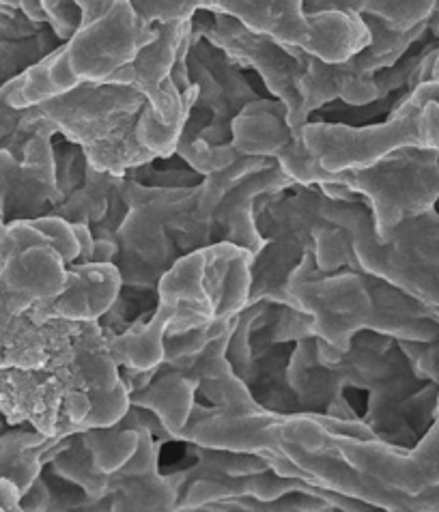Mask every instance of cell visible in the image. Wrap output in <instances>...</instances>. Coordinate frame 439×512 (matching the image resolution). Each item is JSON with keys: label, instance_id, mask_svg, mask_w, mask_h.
<instances>
[{"label": "cell", "instance_id": "cell-1", "mask_svg": "<svg viewBox=\"0 0 439 512\" xmlns=\"http://www.w3.org/2000/svg\"><path fill=\"white\" fill-rule=\"evenodd\" d=\"M254 256L233 244L181 254L160 278L158 306L123 332H106L112 358L127 371H153L164 362V340L196 327L231 325L250 306Z\"/></svg>", "mask_w": 439, "mask_h": 512}, {"label": "cell", "instance_id": "cell-31", "mask_svg": "<svg viewBox=\"0 0 439 512\" xmlns=\"http://www.w3.org/2000/svg\"><path fill=\"white\" fill-rule=\"evenodd\" d=\"M396 343L420 379L439 383V338L429 343H418V340H396Z\"/></svg>", "mask_w": 439, "mask_h": 512}, {"label": "cell", "instance_id": "cell-26", "mask_svg": "<svg viewBox=\"0 0 439 512\" xmlns=\"http://www.w3.org/2000/svg\"><path fill=\"white\" fill-rule=\"evenodd\" d=\"M384 244L422 263L439 265V211L433 207L394 226Z\"/></svg>", "mask_w": 439, "mask_h": 512}, {"label": "cell", "instance_id": "cell-34", "mask_svg": "<svg viewBox=\"0 0 439 512\" xmlns=\"http://www.w3.org/2000/svg\"><path fill=\"white\" fill-rule=\"evenodd\" d=\"M50 502H52V489H50V482L46 478V474H41L31 489H28L22 500H20V506L22 510L26 512H44V510H50Z\"/></svg>", "mask_w": 439, "mask_h": 512}, {"label": "cell", "instance_id": "cell-18", "mask_svg": "<svg viewBox=\"0 0 439 512\" xmlns=\"http://www.w3.org/2000/svg\"><path fill=\"white\" fill-rule=\"evenodd\" d=\"M123 291V278L115 261H87L67 265V284L61 295L50 302H39L26 315L35 323L50 319L99 321L117 304Z\"/></svg>", "mask_w": 439, "mask_h": 512}, {"label": "cell", "instance_id": "cell-13", "mask_svg": "<svg viewBox=\"0 0 439 512\" xmlns=\"http://www.w3.org/2000/svg\"><path fill=\"white\" fill-rule=\"evenodd\" d=\"M321 213L325 222L343 226L349 233L358 269L412 295L414 300L427 306L439 321V265L422 263L414 256H407L394 250L390 244L379 241L375 235L371 207L362 198L334 201V198L325 196Z\"/></svg>", "mask_w": 439, "mask_h": 512}, {"label": "cell", "instance_id": "cell-2", "mask_svg": "<svg viewBox=\"0 0 439 512\" xmlns=\"http://www.w3.org/2000/svg\"><path fill=\"white\" fill-rule=\"evenodd\" d=\"M287 300L308 315L310 334L341 353L366 330L418 343L439 338V321L412 295L362 269L343 267L323 274L315 265L313 248L289 274Z\"/></svg>", "mask_w": 439, "mask_h": 512}, {"label": "cell", "instance_id": "cell-11", "mask_svg": "<svg viewBox=\"0 0 439 512\" xmlns=\"http://www.w3.org/2000/svg\"><path fill=\"white\" fill-rule=\"evenodd\" d=\"M192 33L209 39L242 67L257 74L269 97L287 106V121L295 136L302 138L310 121L302 110V78L308 52L280 44L274 37L252 31L246 24L222 13L198 11L192 18Z\"/></svg>", "mask_w": 439, "mask_h": 512}, {"label": "cell", "instance_id": "cell-25", "mask_svg": "<svg viewBox=\"0 0 439 512\" xmlns=\"http://www.w3.org/2000/svg\"><path fill=\"white\" fill-rule=\"evenodd\" d=\"M119 177L121 175L104 173V170H97L89 164L87 177H84L82 186L76 192L69 194L65 201L54 205L50 209V216L65 218L67 222H74V224H87L93 229L95 224H99L106 218L112 194L117 190Z\"/></svg>", "mask_w": 439, "mask_h": 512}, {"label": "cell", "instance_id": "cell-28", "mask_svg": "<svg viewBox=\"0 0 439 512\" xmlns=\"http://www.w3.org/2000/svg\"><path fill=\"white\" fill-rule=\"evenodd\" d=\"M203 510L209 512H321V510H334L328 502L321 500L319 495L310 493H291L280 497L276 502H261L254 497H235V500H224L216 504H207Z\"/></svg>", "mask_w": 439, "mask_h": 512}, {"label": "cell", "instance_id": "cell-16", "mask_svg": "<svg viewBox=\"0 0 439 512\" xmlns=\"http://www.w3.org/2000/svg\"><path fill=\"white\" fill-rule=\"evenodd\" d=\"M59 203L61 194L50 136L35 134L26 142L20 160L11 151L0 149V216L5 222L48 216Z\"/></svg>", "mask_w": 439, "mask_h": 512}, {"label": "cell", "instance_id": "cell-9", "mask_svg": "<svg viewBox=\"0 0 439 512\" xmlns=\"http://www.w3.org/2000/svg\"><path fill=\"white\" fill-rule=\"evenodd\" d=\"M362 20L371 31V44L351 54L349 59L328 63L313 54L306 56L302 110L308 119L313 112L330 106L336 99L351 108L377 104L379 93L375 76L429 35V22H422L409 31H396L375 16H362Z\"/></svg>", "mask_w": 439, "mask_h": 512}, {"label": "cell", "instance_id": "cell-3", "mask_svg": "<svg viewBox=\"0 0 439 512\" xmlns=\"http://www.w3.org/2000/svg\"><path fill=\"white\" fill-rule=\"evenodd\" d=\"M82 18L76 33L22 76L9 82V102L28 108L84 82H106L155 37L130 0H76Z\"/></svg>", "mask_w": 439, "mask_h": 512}, {"label": "cell", "instance_id": "cell-6", "mask_svg": "<svg viewBox=\"0 0 439 512\" xmlns=\"http://www.w3.org/2000/svg\"><path fill=\"white\" fill-rule=\"evenodd\" d=\"M190 35L192 20L155 22V37L138 50L130 63L106 80L130 84L145 97L136 127L138 140L162 160L175 155L181 130L194 104L181 95L173 80V65Z\"/></svg>", "mask_w": 439, "mask_h": 512}, {"label": "cell", "instance_id": "cell-8", "mask_svg": "<svg viewBox=\"0 0 439 512\" xmlns=\"http://www.w3.org/2000/svg\"><path fill=\"white\" fill-rule=\"evenodd\" d=\"M341 186L356 192L371 207L375 235L386 241L394 226L429 211L439 201V151L403 147L384 158L336 173Z\"/></svg>", "mask_w": 439, "mask_h": 512}, {"label": "cell", "instance_id": "cell-20", "mask_svg": "<svg viewBox=\"0 0 439 512\" xmlns=\"http://www.w3.org/2000/svg\"><path fill=\"white\" fill-rule=\"evenodd\" d=\"M63 44L46 22H35L18 5L0 3V87L22 76Z\"/></svg>", "mask_w": 439, "mask_h": 512}, {"label": "cell", "instance_id": "cell-33", "mask_svg": "<svg viewBox=\"0 0 439 512\" xmlns=\"http://www.w3.org/2000/svg\"><path fill=\"white\" fill-rule=\"evenodd\" d=\"M22 112L24 108H16L9 102V82H7L5 87H0V149H7V151L13 149Z\"/></svg>", "mask_w": 439, "mask_h": 512}, {"label": "cell", "instance_id": "cell-38", "mask_svg": "<svg viewBox=\"0 0 439 512\" xmlns=\"http://www.w3.org/2000/svg\"><path fill=\"white\" fill-rule=\"evenodd\" d=\"M0 3H5V5H18V0H0ZM20 7V5H18Z\"/></svg>", "mask_w": 439, "mask_h": 512}, {"label": "cell", "instance_id": "cell-17", "mask_svg": "<svg viewBox=\"0 0 439 512\" xmlns=\"http://www.w3.org/2000/svg\"><path fill=\"white\" fill-rule=\"evenodd\" d=\"M291 493H310L319 495L321 500L328 502L334 510L343 512H358V510H375L360 500L328 491L310 482L293 476H280L274 469H265L259 474L248 476H205L188 482L186 487L179 491V500L175 510L179 512H192L203 510L207 504H216L224 500H235V497H254L261 502H276L280 497Z\"/></svg>", "mask_w": 439, "mask_h": 512}, {"label": "cell", "instance_id": "cell-5", "mask_svg": "<svg viewBox=\"0 0 439 512\" xmlns=\"http://www.w3.org/2000/svg\"><path fill=\"white\" fill-rule=\"evenodd\" d=\"M229 54L209 39L194 35L188 44V74L196 99L183 125L175 155L198 175H211L242 158L233 147V121L248 104L265 97L252 87Z\"/></svg>", "mask_w": 439, "mask_h": 512}, {"label": "cell", "instance_id": "cell-14", "mask_svg": "<svg viewBox=\"0 0 439 512\" xmlns=\"http://www.w3.org/2000/svg\"><path fill=\"white\" fill-rule=\"evenodd\" d=\"M233 147L242 155L274 160L295 186L334 183L336 173L325 170L295 136L287 121V106L276 97L248 104L233 121Z\"/></svg>", "mask_w": 439, "mask_h": 512}, {"label": "cell", "instance_id": "cell-10", "mask_svg": "<svg viewBox=\"0 0 439 512\" xmlns=\"http://www.w3.org/2000/svg\"><path fill=\"white\" fill-rule=\"evenodd\" d=\"M293 194H276L274 201L257 213V226L267 239L265 248L252 265L250 304L272 302L289 306L287 280L313 248V233L323 220L325 194L319 186H293Z\"/></svg>", "mask_w": 439, "mask_h": 512}, {"label": "cell", "instance_id": "cell-22", "mask_svg": "<svg viewBox=\"0 0 439 512\" xmlns=\"http://www.w3.org/2000/svg\"><path fill=\"white\" fill-rule=\"evenodd\" d=\"M0 278L35 304L50 302L65 289L67 263L52 246H33L9 256L0 265Z\"/></svg>", "mask_w": 439, "mask_h": 512}, {"label": "cell", "instance_id": "cell-24", "mask_svg": "<svg viewBox=\"0 0 439 512\" xmlns=\"http://www.w3.org/2000/svg\"><path fill=\"white\" fill-rule=\"evenodd\" d=\"M306 13L343 11L358 16H375L396 31H409L429 22L437 0H302Z\"/></svg>", "mask_w": 439, "mask_h": 512}, {"label": "cell", "instance_id": "cell-27", "mask_svg": "<svg viewBox=\"0 0 439 512\" xmlns=\"http://www.w3.org/2000/svg\"><path fill=\"white\" fill-rule=\"evenodd\" d=\"M313 256H315L317 269L323 274L338 272V269L343 267L358 269V261L351 248L349 233L343 229V226H334L330 222H325L315 229Z\"/></svg>", "mask_w": 439, "mask_h": 512}, {"label": "cell", "instance_id": "cell-32", "mask_svg": "<svg viewBox=\"0 0 439 512\" xmlns=\"http://www.w3.org/2000/svg\"><path fill=\"white\" fill-rule=\"evenodd\" d=\"M35 302L31 297H26L18 291L9 289L5 280L0 278V349L5 347L9 334L16 327L18 319L28 312V308H33Z\"/></svg>", "mask_w": 439, "mask_h": 512}, {"label": "cell", "instance_id": "cell-4", "mask_svg": "<svg viewBox=\"0 0 439 512\" xmlns=\"http://www.w3.org/2000/svg\"><path fill=\"white\" fill-rule=\"evenodd\" d=\"M145 22L192 20L209 11L231 16L248 28L297 46L328 63L349 59L371 44V31L358 13H306L302 0H130Z\"/></svg>", "mask_w": 439, "mask_h": 512}, {"label": "cell", "instance_id": "cell-12", "mask_svg": "<svg viewBox=\"0 0 439 512\" xmlns=\"http://www.w3.org/2000/svg\"><path fill=\"white\" fill-rule=\"evenodd\" d=\"M175 190L145 186L127 173L121 175L119 192L127 203V213L117 231L115 265L121 272L123 289H155L181 256L166 226V211Z\"/></svg>", "mask_w": 439, "mask_h": 512}, {"label": "cell", "instance_id": "cell-7", "mask_svg": "<svg viewBox=\"0 0 439 512\" xmlns=\"http://www.w3.org/2000/svg\"><path fill=\"white\" fill-rule=\"evenodd\" d=\"M143 106L145 97L130 84L84 82L63 95L24 108L11 153L20 160L26 142L35 134L61 136L89 153L125 119L138 115Z\"/></svg>", "mask_w": 439, "mask_h": 512}, {"label": "cell", "instance_id": "cell-21", "mask_svg": "<svg viewBox=\"0 0 439 512\" xmlns=\"http://www.w3.org/2000/svg\"><path fill=\"white\" fill-rule=\"evenodd\" d=\"M196 392L198 379L188 364H160L147 386L130 392V405L149 409L175 437V442H181V431L192 416Z\"/></svg>", "mask_w": 439, "mask_h": 512}, {"label": "cell", "instance_id": "cell-15", "mask_svg": "<svg viewBox=\"0 0 439 512\" xmlns=\"http://www.w3.org/2000/svg\"><path fill=\"white\" fill-rule=\"evenodd\" d=\"M334 448L362 474L381 485L418 495L439 487V398L435 420L414 448H403L384 439H360L351 435H332Z\"/></svg>", "mask_w": 439, "mask_h": 512}, {"label": "cell", "instance_id": "cell-30", "mask_svg": "<svg viewBox=\"0 0 439 512\" xmlns=\"http://www.w3.org/2000/svg\"><path fill=\"white\" fill-rule=\"evenodd\" d=\"M127 175L134 177L136 181L145 183V186H158V188H188L196 186L203 175H198L194 168H173V170H158L151 164H143L127 170Z\"/></svg>", "mask_w": 439, "mask_h": 512}, {"label": "cell", "instance_id": "cell-29", "mask_svg": "<svg viewBox=\"0 0 439 512\" xmlns=\"http://www.w3.org/2000/svg\"><path fill=\"white\" fill-rule=\"evenodd\" d=\"M54 162H56V183H59V194L61 201L76 192L82 183L84 177H87V168L89 160L87 153L76 142L61 140L54 142Z\"/></svg>", "mask_w": 439, "mask_h": 512}, {"label": "cell", "instance_id": "cell-36", "mask_svg": "<svg viewBox=\"0 0 439 512\" xmlns=\"http://www.w3.org/2000/svg\"><path fill=\"white\" fill-rule=\"evenodd\" d=\"M431 80H439V41H437V54H435L433 69H431Z\"/></svg>", "mask_w": 439, "mask_h": 512}, {"label": "cell", "instance_id": "cell-23", "mask_svg": "<svg viewBox=\"0 0 439 512\" xmlns=\"http://www.w3.org/2000/svg\"><path fill=\"white\" fill-rule=\"evenodd\" d=\"M65 437H50L31 424H16L0 433V478H9L22 495L44 474Z\"/></svg>", "mask_w": 439, "mask_h": 512}, {"label": "cell", "instance_id": "cell-37", "mask_svg": "<svg viewBox=\"0 0 439 512\" xmlns=\"http://www.w3.org/2000/svg\"><path fill=\"white\" fill-rule=\"evenodd\" d=\"M5 226H7V222L3 220V216H0V239H3V235H5Z\"/></svg>", "mask_w": 439, "mask_h": 512}, {"label": "cell", "instance_id": "cell-19", "mask_svg": "<svg viewBox=\"0 0 439 512\" xmlns=\"http://www.w3.org/2000/svg\"><path fill=\"white\" fill-rule=\"evenodd\" d=\"M295 183L285 175L276 162L261 170H252L237 183L226 190L216 211L214 220V244H233L246 248L254 259L265 248L267 239L261 235L257 226V213L254 203L261 196H276L278 192H287Z\"/></svg>", "mask_w": 439, "mask_h": 512}, {"label": "cell", "instance_id": "cell-35", "mask_svg": "<svg viewBox=\"0 0 439 512\" xmlns=\"http://www.w3.org/2000/svg\"><path fill=\"white\" fill-rule=\"evenodd\" d=\"M22 491L9 478H0V512H20Z\"/></svg>", "mask_w": 439, "mask_h": 512}]
</instances>
